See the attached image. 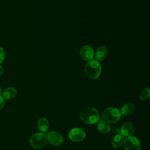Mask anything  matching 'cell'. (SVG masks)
Segmentation results:
<instances>
[{
  "instance_id": "cell-12",
  "label": "cell",
  "mask_w": 150,
  "mask_h": 150,
  "mask_svg": "<svg viewBox=\"0 0 150 150\" xmlns=\"http://www.w3.org/2000/svg\"><path fill=\"white\" fill-rule=\"evenodd\" d=\"M17 94V91L15 88L8 87L6 88L2 94V97L6 100H11Z\"/></svg>"
},
{
  "instance_id": "cell-10",
  "label": "cell",
  "mask_w": 150,
  "mask_h": 150,
  "mask_svg": "<svg viewBox=\"0 0 150 150\" xmlns=\"http://www.w3.org/2000/svg\"><path fill=\"white\" fill-rule=\"evenodd\" d=\"M107 55V49L105 46H101L98 47L94 53L95 59L98 61H101L105 59Z\"/></svg>"
},
{
  "instance_id": "cell-18",
  "label": "cell",
  "mask_w": 150,
  "mask_h": 150,
  "mask_svg": "<svg viewBox=\"0 0 150 150\" xmlns=\"http://www.w3.org/2000/svg\"><path fill=\"white\" fill-rule=\"evenodd\" d=\"M5 105V100L2 96H0V110H2Z\"/></svg>"
},
{
  "instance_id": "cell-4",
  "label": "cell",
  "mask_w": 150,
  "mask_h": 150,
  "mask_svg": "<svg viewBox=\"0 0 150 150\" xmlns=\"http://www.w3.org/2000/svg\"><path fill=\"white\" fill-rule=\"evenodd\" d=\"M47 142V136L42 132H37L32 135L30 138L31 146L36 149L44 147Z\"/></svg>"
},
{
  "instance_id": "cell-6",
  "label": "cell",
  "mask_w": 150,
  "mask_h": 150,
  "mask_svg": "<svg viewBox=\"0 0 150 150\" xmlns=\"http://www.w3.org/2000/svg\"><path fill=\"white\" fill-rule=\"evenodd\" d=\"M125 150H140V142L137 138L134 136L127 137L124 142Z\"/></svg>"
},
{
  "instance_id": "cell-1",
  "label": "cell",
  "mask_w": 150,
  "mask_h": 150,
  "mask_svg": "<svg viewBox=\"0 0 150 150\" xmlns=\"http://www.w3.org/2000/svg\"><path fill=\"white\" fill-rule=\"evenodd\" d=\"M80 118L85 123L93 124L97 123L100 118L98 111L92 107H86L79 112Z\"/></svg>"
},
{
  "instance_id": "cell-17",
  "label": "cell",
  "mask_w": 150,
  "mask_h": 150,
  "mask_svg": "<svg viewBox=\"0 0 150 150\" xmlns=\"http://www.w3.org/2000/svg\"><path fill=\"white\" fill-rule=\"evenodd\" d=\"M5 57V52L4 48L0 47V64L3 62Z\"/></svg>"
},
{
  "instance_id": "cell-13",
  "label": "cell",
  "mask_w": 150,
  "mask_h": 150,
  "mask_svg": "<svg viewBox=\"0 0 150 150\" xmlns=\"http://www.w3.org/2000/svg\"><path fill=\"white\" fill-rule=\"evenodd\" d=\"M97 127L98 130L103 134H107L110 131V126L104 120H101L97 122Z\"/></svg>"
},
{
  "instance_id": "cell-3",
  "label": "cell",
  "mask_w": 150,
  "mask_h": 150,
  "mask_svg": "<svg viewBox=\"0 0 150 150\" xmlns=\"http://www.w3.org/2000/svg\"><path fill=\"white\" fill-rule=\"evenodd\" d=\"M121 113L120 111L113 107H108L105 108L103 113L102 116L105 121L107 123L114 124L117 122L121 118Z\"/></svg>"
},
{
  "instance_id": "cell-7",
  "label": "cell",
  "mask_w": 150,
  "mask_h": 150,
  "mask_svg": "<svg viewBox=\"0 0 150 150\" xmlns=\"http://www.w3.org/2000/svg\"><path fill=\"white\" fill-rule=\"evenodd\" d=\"M47 141L50 144L55 145L59 146L63 144L64 139L63 136L59 132L56 131H51L48 132L47 135Z\"/></svg>"
},
{
  "instance_id": "cell-19",
  "label": "cell",
  "mask_w": 150,
  "mask_h": 150,
  "mask_svg": "<svg viewBox=\"0 0 150 150\" xmlns=\"http://www.w3.org/2000/svg\"><path fill=\"white\" fill-rule=\"evenodd\" d=\"M3 67H2V66H1V65H0V76L2 74V73H3Z\"/></svg>"
},
{
  "instance_id": "cell-15",
  "label": "cell",
  "mask_w": 150,
  "mask_h": 150,
  "mask_svg": "<svg viewBox=\"0 0 150 150\" xmlns=\"http://www.w3.org/2000/svg\"><path fill=\"white\" fill-rule=\"evenodd\" d=\"M38 125L39 129L41 131L45 132L47 130V129L49 128L48 120L45 117H42L38 120Z\"/></svg>"
},
{
  "instance_id": "cell-8",
  "label": "cell",
  "mask_w": 150,
  "mask_h": 150,
  "mask_svg": "<svg viewBox=\"0 0 150 150\" xmlns=\"http://www.w3.org/2000/svg\"><path fill=\"white\" fill-rule=\"evenodd\" d=\"M80 57L84 60L90 61L94 57V51L89 45L83 46L79 52Z\"/></svg>"
},
{
  "instance_id": "cell-2",
  "label": "cell",
  "mask_w": 150,
  "mask_h": 150,
  "mask_svg": "<svg viewBox=\"0 0 150 150\" xmlns=\"http://www.w3.org/2000/svg\"><path fill=\"white\" fill-rule=\"evenodd\" d=\"M101 65L99 61L92 59L86 64L84 71L87 77L92 80L98 79L101 73Z\"/></svg>"
},
{
  "instance_id": "cell-5",
  "label": "cell",
  "mask_w": 150,
  "mask_h": 150,
  "mask_svg": "<svg viewBox=\"0 0 150 150\" xmlns=\"http://www.w3.org/2000/svg\"><path fill=\"white\" fill-rule=\"evenodd\" d=\"M86 137L85 131L80 128H74L70 130L69 132V139L73 142H80L83 141Z\"/></svg>"
},
{
  "instance_id": "cell-11",
  "label": "cell",
  "mask_w": 150,
  "mask_h": 150,
  "mask_svg": "<svg viewBox=\"0 0 150 150\" xmlns=\"http://www.w3.org/2000/svg\"><path fill=\"white\" fill-rule=\"evenodd\" d=\"M135 109V106L134 104L131 103H126L125 104H124L121 108V111H120L121 114L123 115H129L133 113V112L134 111Z\"/></svg>"
},
{
  "instance_id": "cell-9",
  "label": "cell",
  "mask_w": 150,
  "mask_h": 150,
  "mask_svg": "<svg viewBox=\"0 0 150 150\" xmlns=\"http://www.w3.org/2000/svg\"><path fill=\"white\" fill-rule=\"evenodd\" d=\"M134 131V127L133 124L131 122H125L121 129H120V132L121 134L125 137H128L132 135Z\"/></svg>"
},
{
  "instance_id": "cell-16",
  "label": "cell",
  "mask_w": 150,
  "mask_h": 150,
  "mask_svg": "<svg viewBox=\"0 0 150 150\" xmlns=\"http://www.w3.org/2000/svg\"><path fill=\"white\" fill-rule=\"evenodd\" d=\"M150 96V88L147 87L142 90L139 94V99L141 100H146Z\"/></svg>"
},
{
  "instance_id": "cell-20",
  "label": "cell",
  "mask_w": 150,
  "mask_h": 150,
  "mask_svg": "<svg viewBox=\"0 0 150 150\" xmlns=\"http://www.w3.org/2000/svg\"><path fill=\"white\" fill-rule=\"evenodd\" d=\"M3 90L2 88L0 87V96H2V94H3Z\"/></svg>"
},
{
  "instance_id": "cell-14",
  "label": "cell",
  "mask_w": 150,
  "mask_h": 150,
  "mask_svg": "<svg viewBox=\"0 0 150 150\" xmlns=\"http://www.w3.org/2000/svg\"><path fill=\"white\" fill-rule=\"evenodd\" d=\"M125 138L121 134H117L115 136L112 138V146L114 148H118L120 147L124 142Z\"/></svg>"
}]
</instances>
